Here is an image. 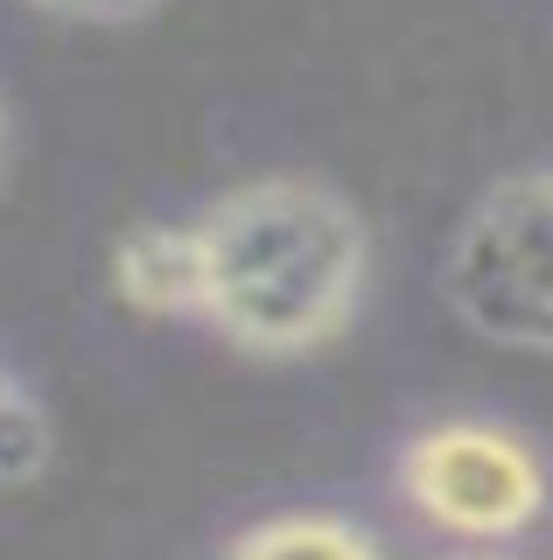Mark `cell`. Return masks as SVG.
I'll list each match as a JSON object with an SVG mask.
<instances>
[{
  "instance_id": "6da1fadb",
  "label": "cell",
  "mask_w": 553,
  "mask_h": 560,
  "mask_svg": "<svg viewBox=\"0 0 553 560\" xmlns=\"http://www.w3.org/2000/svg\"><path fill=\"white\" fill-rule=\"evenodd\" d=\"M203 329L246 358H316L365 308L372 232L316 175H252L197 210Z\"/></svg>"
},
{
  "instance_id": "7a4b0ae2",
  "label": "cell",
  "mask_w": 553,
  "mask_h": 560,
  "mask_svg": "<svg viewBox=\"0 0 553 560\" xmlns=\"http://www.w3.org/2000/svg\"><path fill=\"white\" fill-rule=\"evenodd\" d=\"M442 294L497 350L553 358V168L497 175L442 253Z\"/></svg>"
},
{
  "instance_id": "3957f363",
  "label": "cell",
  "mask_w": 553,
  "mask_h": 560,
  "mask_svg": "<svg viewBox=\"0 0 553 560\" xmlns=\"http://www.w3.org/2000/svg\"><path fill=\"white\" fill-rule=\"evenodd\" d=\"M407 512L456 547H518L553 518V469L532 434L497 420H435L392 463Z\"/></svg>"
},
{
  "instance_id": "277c9868",
  "label": "cell",
  "mask_w": 553,
  "mask_h": 560,
  "mask_svg": "<svg viewBox=\"0 0 553 560\" xmlns=\"http://www.w3.org/2000/svg\"><path fill=\"white\" fill-rule=\"evenodd\" d=\"M113 294L154 323H203L197 218H141L113 238Z\"/></svg>"
},
{
  "instance_id": "5b68a950",
  "label": "cell",
  "mask_w": 553,
  "mask_h": 560,
  "mask_svg": "<svg viewBox=\"0 0 553 560\" xmlns=\"http://www.w3.org/2000/svg\"><path fill=\"white\" fill-rule=\"evenodd\" d=\"M217 560H386V539L351 512H267L238 525Z\"/></svg>"
},
{
  "instance_id": "8992f818",
  "label": "cell",
  "mask_w": 553,
  "mask_h": 560,
  "mask_svg": "<svg viewBox=\"0 0 553 560\" xmlns=\"http://www.w3.org/2000/svg\"><path fill=\"white\" fill-rule=\"evenodd\" d=\"M49 455H57V428H49L43 399L0 364V490L36 483L49 469Z\"/></svg>"
},
{
  "instance_id": "52a82bcc",
  "label": "cell",
  "mask_w": 553,
  "mask_h": 560,
  "mask_svg": "<svg viewBox=\"0 0 553 560\" xmlns=\"http://www.w3.org/2000/svg\"><path fill=\"white\" fill-rule=\"evenodd\" d=\"M43 14H63V22H141L162 0H28Z\"/></svg>"
},
{
  "instance_id": "ba28073f",
  "label": "cell",
  "mask_w": 553,
  "mask_h": 560,
  "mask_svg": "<svg viewBox=\"0 0 553 560\" xmlns=\"http://www.w3.org/2000/svg\"><path fill=\"white\" fill-rule=\"evenodd\" d=\"M435 560H532V553H518V547H448Z\"/></svg>"
},
{
  "instance_id": "9c48e42d",
  "label": "cell",
  "mask_w": 553,
  "mask_h": 560,
  "mask_svg": "<svg viewBox=\"0 0 553 560\" xmlns=\"http://www.w3.org/2000/svg\"><path fill=\"white\" fill-rule=\"evenodd\" d=\"M0 189H8V113H0Z\"/></svg>"
}]
</instances>
